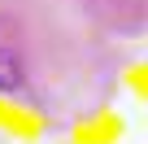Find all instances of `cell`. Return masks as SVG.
<instances>
[{
  "label": "cell",
  "instance_id": "1",
  "mask_svg": "<svg viewBox=\"0 0 148 144\" xmlns=\"http://www.w3.org/2000/svg\"><path fill=\"white\" fill-rule=\"evenodd\" d=\"M13 88H22V61L9 48H0V92H13Z\"/></svg>",
  "mask_w": 148,
  "mask_h": 144
}]
</instances>
